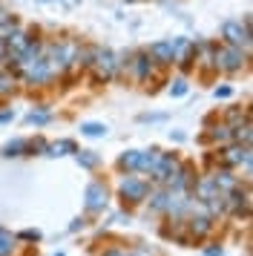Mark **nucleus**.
I'll return each instance as SVG.
<instances>
[{
  "label": "nucleus",
  "instance_id": "4",
  "mask_svg": "<svg viewBox=\"0 0 253 256\" xmlns=\"http://www.w3.org/2000/svg\"><path fill=\"white\" fill-rule=\"evenodd\" d=\"M242 64H244V55H242L239 46H230V49H222L218 52V66L228 72H236L242 70Z\"/></svg>",
  "mask_w": 253,
  "mask_h": 256
},
{
  "label": "nucleus",
  "instance_id": "20",
  "mask_svg": "<svg viewBox=\"0 0 253 256\" xmlns=\"http://www.w3.org/2000/svg\"><path fill=\"white\" fill-rule=\"evenodd\" d=\"M104 256H124V254H121V250H106Z\"/></svg>",
  "mask_w": 253,
  "mask_h": 256
},
{
  "label": "nucleus",
  "instance_id": "17",
  "mask_svg": "<svg viewBox=\"0 0 253 256\" xmlns=\"http://www.w3.org/2000/svg\"><path fill=\"white\" fill-rule=\"evenodd\" d=\"M230 95V86H222V90H216V98H228Z\"/></svg>",
  "mask_w": 253,
  "mask_h": 256
},
{
  "label": "nucleus",
  "instance_id": "11",
  "mask_svg": "<svg viewBox=\"0 0 253 256\" xmlns=\"http://www.w3.org/2000/svg\"><path fill=\"white\" fill-rule=\"evenodd\" d=\"M72 152L75 150V144L72 141H60V144H55V147H49V156H64V152Z\"/></svg>",
  "mask_w": 253,
  "mask_h": 256
},
{
  "label": "nucleus",
  "instance_id": "16",
  "mask_svg": "<svg viewBox=\"0 0 253 256\" xmlns=\"http://www.w3.org/2000/svg\"><path fill=\"white\" fill-rule=\"evenodd\" d=\"M46 118H49L46 112H32V116H29V124H44Z\"/></svg>",
  "mask_w": 253,
  "mask_h": 256
},
{
  "label": "nucleus",
  "instance_id": "2",
  "mask_svg": "<svg viewBox=\"0 0 253 256\" xmlns=\"http://www.w3.org/2000/svg\"><path fill=\"white\" fill-rule=\"evenodd\" d=\"M222 35H224V40H228L230 46H242V44L248 46L250 44V20H244V29L230 20V24L222 26Z\"/></svg>",
  "mask_w": 253,
  "mask_h": 256
},
{
  "label": "nucleus",
  "instance_id": "13",
  "mask_svg": "<svg viewBox=\"0 0 253 256\" xmlns=\"http://www.w3.org/2000/svg\"><path fill=\"white\" fill-rule=\"evenodd\" d=\"M9 90H12V75L9 72H0V95L9 92Z\"/></svg>",
  "mask_w": 253,
  "mask_h": 256
},
{
  "label": "nucleus",
  "instance_id": "18",
  "mask_svg": "<svg viewBox=\"0 0 253 256\" xmlns=\"http://www.w3.org/2000/svg\"><path fill=\"white\" fill-rule=\"evenodd\" d=\"M204 256H222V250H218V248H207Z\"/></svg>",
  "mask_w": 253,
  "mask_h": 256
},
{
  "label": "nucleus",
  "instance_id": "7",
  "mask_svg": "<svg viewBox=\"0 0 253 256\" xmlns=\"http://www.w3.org/2000/svg\"><path fill=\"white\" fill-rule=\"evenodd\" d=\"M150 55L158 60V64H172V44L158 40V44H152V46H150Z\"/></svg>",
  "mask_w": 253,
  "mask_h": 256
},
{
  "label": "nucleus",
  "instance_id": "21",
  "mask_svg": "<svg viewBox=\"0 0 253 256\" xmlns=\"http://www.w3.org/2000/svg\"><path fill=\"white\" fill-rule=\"evenodd\" d=\"M12 118V112H0V121H9Z\"/></svg>",
  "mask_w": 253,
  "mask_h": 256
},
{
  "label": "nucleus",
  "instance_id": "5",
  "mask_svg": "<svg viewBox=\"0 0 253 256\" xmlns=\"http://www.w3.org/2000/svg\"><path fill=\"white\" fill-rule=\"evenodd\" d=\"M121 196L130 198V202H141V198L147 196V184L141 178H126L124 184H121Z\"/></svg>",
  "mask_w": 253,
  "mask_h": 256
},
{
  "label": "nucleus",
  "instance_id": "15",
  "mask_svg": "<svg viewBox=\"0 0 253 256\" xmlns=\"http://www.w3.org/2000/svg\"><path fill=\"white\" fill-rule=\"evenodd\" d=\"M170 92L176 95V98H178V95H184V92H187V84H184V81H176V86H172Z\"/></svg>",
  "mask_w": 253,
  "mask_h": 256
},
{
  "label": "nucleus",
  "instance_id": "9",
  "mask_svg": "<svg viewBox=\"0 0 253 256\" xmlns=\"http://www.w3.org/2000/svg\"><path fill=\"white\" fill-rule=\"evenodd\" d=\"M138 162H141V152H124V156H121V167H126V170H136L138 167Z\"/></svg>",
  "mask_w": 253,
  "mask_h": 256
},
{
  "label": "nucleus",
  "instance_id": "19",
  "mask_svg": "<svg viewBox=\"0 0 253 256\" xmlns=\"http://www.w3.org/2000/svg\"><path fill=\"white\" fill-rule=\"evenodd\" d=\"M6 58V44H3V40H0V60Z\"/></svg>",
  "mask_w": 253,
  "mask_h": 256
},
{
  "label": "nucleus",
  "instance_id": "8",
  "mask_svg": "<svg viewBox=\"0 0 253 256\" xmlns=\"http://www.w3.org/2000/svg\"><path fill=\"white\" fill-rule=\"evenodd\" d=\"M80 132H84V136H90V138H101V136H106V127L90 121V124H84V127H80Z\"/></svg>",
  "mask_w": 253,
  "mask_h": 256
},
{
  "label": "nucleus",
  "instance_id": "12",
  "mask_svg": "<svg viewBox=\"0 0 253 256\" xmlns=\"http://www.w3.org/2000/svg\"><path fill=\"white\" fill-rule=\"evenodd\" d=\"M207 230H210V219H207V216L193 219V233H198V236H202V233H207Z\"/></svg>",
  "mask_w": 253,
  "mask_h": 256
},
{
  "label": "nucleus",
  "instance_id": "6",
  "mask_svg": "<svg viewBox=\"0 0 253 256\" xmlns=\"http://www.w3.org/2000/svg\"><path fill=\"white\" fill-rule=\"evenodd\" d=\"M104 204H106V190H104V184H90L86 187V208L101 210Z\"/></svg>",
  "mask_w": 253,
  "mask_h": 256
},
{
  "label": "nucleus",
  "instance_id": "10",
  "mask_svg": "<svg viewBox=\"0 0 253 256\" xmlns=\"http://www.w3.org/2000/svg\"><path fill=\"white\" fill-rule=\"evenodd\" d=\"M136 70H138V78H147V75H150V70H152V66H150L147 55H138V58H136Z\"/></svg>",
  "mask_w": 253,
  "mask_h": 256
},
{
  "label": "nucleus",
  "instance_id": "3",
  "mask_svg": "<svg viewBox=\"0 0 253 256\" xmlns=\"http://www.w3.org/2000/svg\"><path fill=\"white\" fill-rule=\"evenodd\" d=\"M115 64H118V60H115L112 52H106V49H104V52H95V75H98V78H104V81L112 78Z\"/></svg>",
  "mask_w": 253,
  "mask_h": 256
},
{
  "label": "nucleus",
  "instance_id": "14",
  "mask_svg": "<svg viewBox=\"0 0 253 256\" xmlns=\"http://www.w3.org/2000/svg\"><path fill=\"white\" fill-rule=\"evenodd\" d=\"M78 162L84 164V167H95V164H98V156H92V152H84V156H78Z\"/></svg>",
  "mask_w": 253,
  "mask_h": 256
},
{
  "label": "nucleus",
  "instance_id": "1",
  "mask_svg": "<svg viewBox=\"0 0 253 256\" xmlns=\"http://www.w3.org/2000/svg\"><path fill=\"white\" fill-rule=\"evenodd\" d=\"M26 81L29 84H46L49 78H52V64H49V58H34L26 64Z\"/></svg>",
  "mask_w": 253,
  "mask_h": 256
}]
</instances>
